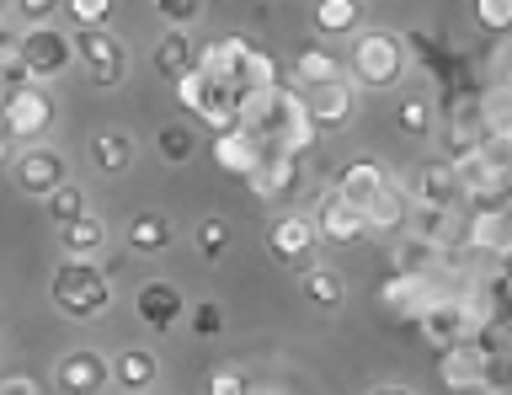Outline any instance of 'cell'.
Here are the masks:
<instances>
[{
	"label": "cell",
	"instance_id": "681fc988",
	"mask_svg": "<svg viewBox=\"0 0 512 395\" xmlns=\"http://www.w3.org/2000/svg\"><path fill=\"white\" fill-rule=\"evenodd\" d=\"M251 395H272V390H251Z\"/></svg>",
	"mask_w": 512,
	"mask_h": 395
},
{
	"label": "cell",
	"instance_id": "8d00e7d4",
	"mask_svg": "<svg viewBox=\"0 0 512 395\" xmlns=\"http://www.w3.org/2000/svg\"><path fill=\"white\" fill-rule=\"evenodd\" d=\"M470 11H475V27H486L496 38L512 27V0H470Z\"/></svg>",
	"mask_w": 512,
	"mask_h": 395
},
{
	"label": "cell",
	"instance_id": "2e32d148",
	"mask_svg": "<svg viewBox=\"0 0 512 395\" xmlns=\"http://www.w3.org/2000/svg\"><path fill=\"white\" fill-rule=\"evenodd\" d=\"M246 54H251V38L224 33V38H208V43H203L198 59H192V70L208 75V81H219V86H235L240 65H246Z\"/></svg>",
	"mask_w": 512,
	"mask_h": 395
},
{
	"label": "cell",
	"instance_id": "4316f807",
	"mask_svg": "<svg viewBox=\"0 0 512 395\" xmlns=\"http://www.w3.org/2000/svg\"><path fill=\"white\" fill-rule=\"evenodd\" d=\"M310 17H315V33H326V38H352V33L363 27V0H315Z\"/></svg>",
	"mask_w": 512,
	"mask_h": 395
},
{
	"label": "cell",
	"instance_id": "7402d4cb",
	"mask_svg": "<svg viewBox=\"0 0 512 395\" xmlns=\"http://www.w3.org/2000/svg\"><path fill=\"white\" fill-rule=\"evenodd\" d=\"M406 214H411V193H406V187H395V182H384L379 193L363 203L368 235H374V230H384V235L395 230V235H400V230H406Z\"/></svg>",
	"mask_w": 512,
	"mask_h": 395
},
{
	"label": "cell",
	"instance_id": "d6a6232c",
	"mask_svg": "<svg viewBox=\"0 0 512 395\" xmlns=\"http://www.w3.org/2000/svg\"><path fill=\"white\" fill-rule=\"evenodd\" d=\"M299 81L304 86H326V81H342V59L331 49H299Z\"/></svg>",
	"mask_w": 512,
	"mask_h": 395
},
{
	"label": "cell",
	"instance_id": "74e56055",
	"mask_svg": "<svg viewBox=\"0 0 512 395\" xmlns=\"http://www.w3.org/2000/svg\"><path fill=\"white\" fill-rule=\"evenodd\" d=\"M59 11H70L75 27H107L112 22V0H59Z\"/></svg>",
	"mask_w": 512,
	"mask_h": 395
},
{
	"label": "cell",
	"instance_id": "e575fe53",
	"mask_svg": "<svg viewBox=\"0 0 512 395\" xmlns=\"http://www.w3.org/2000/svg\"><path fill=\"white\" fill-rule=\"evenodd\" d=\"M11 86H27V70H22V38L11 27H0V91Z\"/></svg>",
	"mask_w": 512,
	"mask_h": 395
},
{
	"label": "cell",
	"instance_id": "f35d334b",
	"mask_svg": "<svg viewBox=\"0 0 512 395\" xmlns=\"http://www.w3.org/2000/svg\"><path fill=\"white\" fill-rule=\"evenodd\" d=\"M150 6H155V17L166 27H192L198 11H203V0H150Z\"/></svg>",
	"mask_w": 512,
	"mask_h": 395
},
{
	"label": "cell",
	"instance_id": "7a4b0ae2",
	"mask_svg": "<svg viewBox=\"0 0 512 395\" xmlns=\"http://www.w3.org/2000/svg\"><path fill=\"white\" fill-rule=\"evenodd\" d=\"M48 294H54V305L70 315V321H96V315L112 310V283L96 262H75L64 257L54 267V283H48Z\"/></svg>",
	"mask_w": 512,
	"mask_h": 395
},
{
	"label": "cell",
	"instance_id": "e0dca14e",
	"mask_svg": "<svg viewBox=\"0 0 512 395\" xmlns=\"http://www.w3.org/2000/svg\"><path fill=\"white\" fill-rule=\"evenodd\" d=\"M315 225H310V214H283L278 225L267 230V251H272V262H283V267H304L310 262V251H315Z\"/></svg>",
	"mask_w": 512,
	"mask_h": 395
},
{
	"label": "cell",
	"instance_id": "d590c367",
	"mask_svg": "<svg viewBox=\"0 0 512 395\" xmlns=\"http://www.w3.org/2000/svg\"><path fill=\"white\" fill-rule=\"evenodd\" d=\"M304 299L315 305H342V278L331 267H304Z\"/></svg>",
	"mask_w": 512,
	"mask_h": 395
},
{
	"label": "cell",
	"instance_id": "277c9868",
	"mask_svg": "<svg viewBox=\"0 0 512 395\" xmlns=\"http://www.w3.org/2000/svg\"><path fill=\"white\" fill-rule=\"evenodd\" d=\"M171 86H176V102H182L203 129H214V134L240 129V91L235 86H219V81H208V75H198V70L176 75Z\"/></svg>",
	"mask_w": 512,
	"mask_h": 395
},
{
	"label": "cell",
	"instance_id": "52a82bcc",
	"mask_svg": "<svg viewBox=\"0 0 512 395\" xmlns=\"http://www.w3.org/2000/svg\"><path fill=\"white\" fill-rule=\"evenodd\" d=\"M304 113H310L315 134H331V129H347L358 118V86L347 81H326V86H304Z\"/></svg>",
	"mask_w": 512,
	"mask_h": 395
},
{
	"label": "cell",
	"instance_id": "ffe728a7",
	"mask_svg": "<svg viewBox=\"0 0 512 395\" xmlns=\"http://www.w3.org/2000/svg\"><path fill=\"white\" fill-rule=\"evenodd\" d=\"M411 203H427V209H464V193H459L454 166H448V161H427L422 171H416Z\"/></svg>",
	"mask_w": 512,
	"mask_h": 395
},
{
	"label": "cell",
	"instance_id": "836d02e7",
	"mask_svg": "<svg viewBox=\"0 0 512 395\" xmlns=\"http://www.w3.org/2000/svg\"><path fill=\"white\" fill-rule=\"evenodd\" d=\"M43 203H48V219H54V230H64V225H70V219H80V214H91V203H86V193H80L75 182H59Z\"/></svg>",
	"mask_w": 512,
	"mask_h": 395
},
{
	"label": "cell",
	"instance_id": "5b68a950",
	"mask_svg": "<svg viewBox=\"0 0 512 395\" xmlns=\"http://www.w3.org/2000/svg\"><path fill=\"white\" fill-rule=\"evenodd\" d=\"M70 49H75V65H86L91 75V86H123V75H128V49H123V38L112 33V27H75L70 33Z\"/></svg>",
	"mask_w": 512,
	"mask_h": 395
},
{
	"label": "cell",
	"instance_id": "7c38bea8",
	"mask_svg": "<svg viewBox=\"0 0 512 395\" xmlns=\"http://www.w3.org/2000/svg\"><path fill=\"white\" fill-rule=\"evenodd\" d=\"M486 374H491V363L475 353V342H470V337H459V342L438 347V379H443V390L475 395L480 385H486Z\"/></svg>",
	"mask_w": 512,
	"mask_h": 395
},
{
	"label": "cell",
	"instance_id": "603a6c76",
	"mask_svg": "<svg viewBox=\"0 0 512 395\" xmlns=\"http://www.w3.org/2000/svg\"><path fill=\"white\" fill-rule=\"evenodd\" d=\"M443 262H448V251H443V246H432V241H416V235H406V230H400V241H395V257H390V267H395V273L432 278Z\"/></svg>",
	"mask_w": 512,
	"mask_h": 395
},
{
	"label": "cell",
	"instance_id": "ac0fdd59",
	"mask_svg": "<svg viewBox=\"0 0 512 395\" xmlns=\"http://www.w3.org/2000/svg\"><path fill=\"white\" fill-rule=\"evenodd\" d=\"M411 326L422 331V342H427V347L459 342V337H464V299H459V294H432V299H427V310L416 315Z\"/></svg>",
	"mask_w": 512,
	"mask_h": 395
},
{
	"label": "cell",
	"instance_id": "484cf974",
	"mask_svg": "<svg viewBox=\"0 0 512 395\" xmlns=\"http://www.w3.org/2000/svg\"><path fill=\"white\" fill-rule=\"evenodd\" d=\"M112 379H118L128 395H144L160 379V358L150 353V347H128V353L112 358Z\"/></svg>",
	"mask_w": 512,
	"mask_h": 395
},
{
	"label": "cell",
	"instance_id": "4dcf8cb0",
	"mask_svg": "<svg viewBox=\"0 0 512 395\" xmlns=\"http://www.w3.org/2000/svg\"><path fill=\"white\" fill-rule=\"evenodd\" d=\"M155 150L166 166H187L192 155H198V129L192 123H160L155 129Z\"/></svg>",
	"mask_w": 512,
	"mask_h": 395
},
{
	"label": "cell",
	"instance_id": "1f68e13d",
	"mask_svg": "<svg viewBox=\"0 0 512 395\" xmlns=\"http://www.w3.org/2000/svg\"><path fill=\"white\" fill-rule=\"evenodd\" d=\"M272 86H283L278 59H272L267 49H256V43H251L246 65H240V75H235V91H272Z\"/></svg>",
	"mask_w": 512,
	"mask_h": 395
},
{
	"label": "cell",
	"instance_id": "ba28073f",
	"mask_svg": "<svg viewBox=\"0 0 512 395\" xmlns=\"http://www.w3.org/2000/svg\"><path fill=\"white\" fill-rule=\"evenodd\" d=\"M512 246V225H507V203L502 198H480L464 209V251H491L507 257Z\"/></svg>",
	"mask_w": 512,
	"mask_h": 395
},
{
	"label": "cell",
	"instance_id": "f546056e",
	"mask_svg": "<svg viewBox=\"0 0 512 395\" xmlns=\"http://www.w3.org/2000/svg\"><path fill=\"white\" fill-rule=\"evenodd\" d=\"M395 129L406 139H432L438 134V107H432L427 97H400L395 102Z\"/></svg>",
	"mask_w": 512,
	"mask_h": 395
},
{
	"label": "cell",
	"instance_id": "6da1fadb",
	"mask_svg": "<svg viewBox=\"0 0 512 395\" xmlns=\"http://www.w3.org/2000/svg\"><path fill=\"white\" fill-rule=\"evenodd\" d=\"M342 75L358 91H390L400 75H406V38L390 33V27H358V33L347 38Z\"/></svg>",
	"mask_w": 512,
	"mask_h": 395
},
{
	"label": "cell",
	"instance_id": "83f0119b",
	"mask_svg": "<svg viewBox=\"0 0 512 395\" xmlns=\"http://www.w3.org/2000/svg\"><path fill=\"white\" fill-rule=\"evenodd\" d=\"M91 161H96V171H107V177H123V171L134 166V134H123V129L91 134Z\"/></svg>",
	"mask_w": 512,
	"mask_h": 395
},
{
	"label": "cell",
	"instance_id": "3957f363",
	"mask_svg": "<svg viewBox=\"0 0 512 395\" xmlns=\"http://www.w3.org/2000/svg\"><path fill=\"white\" fill-rule=\"evenodd\" d=\"M0 134L16 139V145H38V139L54 129V118H59V107L54 97H48V86L38 81H27V86H11V91H0Z\"/></svg>",
	"mask_w": 512,
	"mask_h": 395
},
{
	"label": "cell",
	"instance_id": "f1b7e54d",
	"mask_svg": "<svg viewBox=\"0 0 512 395\" xmlns=\"http://www.w3.org/2000/svg\"><path fill=\"white\" fill-rule=\"evenodd\" d=\"M150 59H155V70L166 75V81H176V75H187V70H192V59H198V49H192L187 27H166Z\"/></svg>",
	"mask_w": 512,
	"mask_h": 395
},
{
	"label": "cell",
	"instance_id": "c3c4849f",
	"mask_svg": "<svg viewBox=\"0 0 512 395\" xmlns=\"http://www.w3.org/2000/svg\"><path fill=\"white\" fill-rule=\"evenodd\" d=\"M6 11H11V0H0V27H6Z\"/></svg>",
	"mask_w": 512,
	"mask_h": 395
},
{
	"label": "cell",
	"instance_id": "f6af8a7d",
	"mask_svg": "<svg viewBox=\"0 0 512 395\" xmlns=\"http://www.w3.org/2000/svg\"><path fill=\"white\" fill-rule=\"evenodd\" d=\"M486 310H491V315L507 310V273H491V278H486Z\"/></svg>",
	"mask_w": 512,
	"mask_h": 395
},
{
	"label": "cell",
	"instance_id": "9a60e30c",
	"mask_svg": "<svg viewBox=\"0 0 512 395\" xmlns=\"http://www.w3.org/2000/svg\"><path fill=\"white\" fill-rule=\"evenodd\" d=\"M432 294H438V289H432L427 278L395 273V267H390V273H384V283H379V289H374V299H379V310H390L395 321H406V326H411L416 315L427 310V299H432Z\"/></svg>",
	"mask_w": 512,
	"mask_h": 395
},
{
	"label": "cell",
	"instance_id": "8fae6325",
	"mask_svg": "<svg viewBox=\"0 0 512 395\" xmlns=\"http://www.w3.org/2000/svg\"><path fill=\"white\" fill-rule=\"evenodd\" d=\"M134 315L150 331H176L187 321V299L171 278H150V283H139V294H134Z\"/></svg>",
	"mask_w": 512,
	"mask_h": 395
},
{
	"label": "cell",
	"instance_id": "4fadbf2b",
	"mask_svg": "<svg viewBox=\"0 0 512 395\" xmlns=\"http://www.w3.org/2000/svg\"><path fill=\"white\" fill-rule=\"evenodd\" d=\"M54 379H59L64 395H102L112 385V363L96 353V347H75V353L59 358Z\"/></svg>",
	"mask_w": 512,
	"mask_h": 395
},
{
	"label": "cell",
	"instance_id": "bcb514c9",
	"mask_svg": "<svg viewBox=\"0 0 512 395\" xmlns=\"http://www.w3.org/2000/svg\"><path fill=\"white\" fill-rule=\"evenodd\" d=\"M6 145H11V139H6V134H0V171H6V155H11Z\"/></svg>",
	"mask_w": 512,
	"mask_h": 395
},
{
	"label": "cell",
	"instance_id": "d4e9b609",
	"mask_svg": "<svg viewBox=\"0 0 512 395\" xmlns=\"http://www.w3.org/2000/svg\"><path fill=\"white\" fill-rule=\"evenodd\" d=\"M171 241H176V230L166 214L144 209L128 219V251H139V257H160V251H171Z\"/></svg>",
	"mask_w": 512,
	"mask_h": 395
},
{
	"label": "cell",
	"instance_id": "b9f144b4",
	"mask_svg": "<svg viewBox=\"0 0 512 395\" xmlns=\"http://www.w3.org/2000/svg\"><path fill=\"white\" fill-rule=\"evenodd\" d=\"M11 11H16L27 27H43V22L59 17V0H11Z\"/></svg>",
	"mask_w": 512,
	"mask_h": 395
},
{
	"label": "cell",
	"instance_id": "44dd1931",
	"mask_svg": "<svg viewBox=\"0 0 512 395\" xmlns=\"http://www.w3.org/2000/svg\"><path fill=\"white\" fill-rule=\"evenodd\" d=\"M384 182H390V177H384V166H379V161H347V166H336L331 193H336V198H347L352 209H363V203L374 198Z\"/></svg>",
	"mask_w": 512,
	"mask_h": 395
},
{
	"label": "cell",
	"instance_id": "cb8c5ba5",
	"mask_svg": "<svg viewBox=\"0 0 512 395\" xmlns=\"http://www.w3.org/2000/svg\"><path fill=\"white\" fill-rule=\"evenodd\" d=\"M59 246H64V257H75V262H96L107 246V225L96 214H80L59 230Z\"/></svg>",
	"mask_w": 512,
	"mask_h": 395
},
{
	"label": "cell",
	"instance_id": "ab89813d",
	"mask_svg": "<svg viewBox=\"0 0 512 395\" xmlns=\"http://www.w3.org/2000/svg\"><path fill=\"white\" fill-rule=\"evenodd\" d=\"M192 241H198V251H203V257H208V262H214V257H219V251H224V246H230V225H224V219H203V225H198V230H192Z\"/></svg>",
	"mask_w": 512,
	"mask_h": 395
},
{
	"label": "cell",
	"instance_id": "ee69618b",
	"mask_svg": "<svg viewBox=\"0 0 512 395\" xmlns=\"http://www.w3.org/2000/svg\"><path fill=\"white\" fill-rule=\"evenodd\" d=\"M0 395H43V385H38L32 374L11 369V374H0Z\"/></svg>",
	"mask_w": 512,
	"mask_h": 395
},
{
	"label": "cell",
	"instance_id": "8992f818",
	"mask_svg": "<svg viewBox=\"0 0 512 395\" xmlns=\"http://www.w3.org/2000/svg\"><path fill=\"white\" fill-rule=\"evenodd\" d=\"M16 38H22V70H27V81L48 86V81H59V75L75 65L70 33H64V27H54V22H43V27H22Z\"/></svg>",
	"mask_w": 512,
	"mask_h": 395
},
{
	"label": "cell",
	"instance_id": "60d3db41",
	"mask_svg": "<svg viewBox=\"0 0 512 395\" xmlns=\"http://www.w3.org/2000/svg\"><path fill=\"white\" fill-rule=\"evenodd\" d=\"M182 326H192L198 337H219V331H224V310L214 305V299H203V305H192V310H187V321H182Z\"/></svg>",
	"mask_w": 512,
	"mask_h": 395
},
{
	"label": "cell",
	"instance_id": "7dc6e473",
	"mask_svg": "<svg viewBox=\"0 0 512 395\" xmlns=\"http://www.w3.org/2000/svg\"><path fill=\"white\" fill-rule=\"evenodd\" d=\"M374 395H411V390H400V385H384V390H374Z\"/></svg>",
	"mask_w": 512,
	"mask_h": 395
},
{
	"label": "cell",
	"instance_id": "5bb4252c",
	"mask_svg": "<svg viewBox=\"0 0 512 395\" xmlns=\"http://www.w3.org/2000/svg\"><path fill=\"white\" fill-rule=\"evenodd\" d=\"M59 182H70V171H64V155L48 150V145H27L16 155V187H22L27 198H48Z\"/></svg>",
	"mask_w": 512,
	"mask_h": 395
},
{
	"label": "cell",
	"instance_id": "9c48e42d",
	"mask_svg": "<svg viewBox=\"0 0 512 395\" xmlns=\"http://www.w3.org/2000/svg\"><path fill=\"white\" fill-rule=\"evenodd\" d=\"M246 182H251V193H256V198H267V203L294 198V193H299V182H304V155L267 145V150H262V166H256Z\"/></svg>",
	"mask_w": 512,
	"mask_h": 395
},
{
	"label": "cell",
	"instance_id": "7bdbcfd3",
	"mask_svg": "<svg viewBox=\"0 0 512 395\" xmlns=\"http://www.w3.org/2000/svg\"><path fill=\"white\" fill-rule=\"evenodd\" d=\"M203 395H251V385H246V374H240V369H214Z\"/></svg>",
	"mask_w": 512,
	"mask_h": 395
},
{
	"label": "cell",
	"instance_id": "d6986e66",
	"mask_svg": "<svg viewBox=\"0 0 512 395\" xmlns=\"http://www.w3.org/2000/svg\"><path fill=\"white\" fill-rule=\"evenodd\" d=\"M262 139H256L246 123L240 129H224V134H214V161H219V171H230V177H251L256 166H262Z\"/></svg>",
	"mask_w": 512,
	"mask_h": 395
},
{
	"label": "cell",
	"instance_id": "30bf717a",
	"mask_svg": "<svg viewBox=\"0 0 512 395\" xmlns=\"http://www.w3.org/2000/svg\"><path fill=\"white\" fill-rule=\"evenodd\" d=\"M310 225H315L320 241H331V246H358L363 235H368V225H363V209H352V203H347V198H336L331 187L315 198Z\"/></svg>",
	"mask_w": 512,
	"mask_h": 395
}]
</instances>
